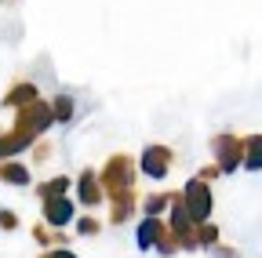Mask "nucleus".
<instances>
[{
    "instance_id": "aec40b11",
    "label": "nucleus",
    "mask_w": 262,
    "mask_h": 258,
    "mask_svg": "<svg viewBox=\"0 0 262 258\" xmlns=\"http://www.w3.org/2000/svg\"><path fill=\"white\" fill-rule=\"evenodd\" d=\"M37 258H77L70 247H48V251H40Z\"/></svg>"
},
{
    "instance_id": "9d476101",
    "label": "nucleus",
    "mask_w": 262,
    "mask_h": 258,
    "mask_svg": "<svg viewBox=\"0 0 262 258\" xmlns=\"http://www.w3.org/2000/svg\"><path fill=\"white\" fill-rule=\"evenodd\" d=\"M164 218H149V215H142V222H139V229H135V244H139V251H153L157 247V240H160V233H164Z\"/></svg>"
},
{
    "instance_id": "1a4fd4ad",
    "label": "nucleus",
    "mask_w": 262,
    "mask_h": 258,
    "mask_svg": "<svg viewBox=\"0 0 262 258\" xmlns=\"http://www.w3.org/2000/svg\"><path fill=\"white\" fill-rule=\"evenodd\" d=\"M33 99H40V91H37V84H29V80H18V84H11L8 91H4V99H0V106L4 109H11V113H18V109H26Z\"/></svg>"
},
{
    "instance_id": "a211bd4d",
    "label": "nucleus",
    "mask_w": 262,
    "mask_h": 258,
    "mask_svg": "<svg viewBox=\"0 0 262 258\" xmlns=\"http://www.w3.org/2000/svg\"><path fill=\"white\" fill-rule=\"evenodd\" d=\"M219 244V229L211 222H201L196 225V247H215Z\"/></svg>"
},
{
    "instance_id": "9b49d317",
    "label": "nucleus",
    "mask_w": 262,
    "mask_h": 258,
    "mask_svg": "<svg viewBox=\"0 0 262 258\" xmlns=\"http://www.w3.org/2000/svg\"><path fill=\"white\" fill-rule=\"evenodd\" d=\"M0 182L4 185H29V168L22 160H0Z\"/></svg>"
},
{
    "instance_id": "0eeeda50",
    "label": "nucleus",
    "mask_w": 262,
    "mask_h": 258,
    "mask_svg": "<svg viewBox=\"0 0 262 258\" xmlns=\"http://www.w3.org/2000/svg\"><path fill=\"white\" fill-rule=\"evenodd\" d=\"M102 200H106V193H102V182H98V171L84 168L77 175V204L80 207H98Z\"/></svg>"
},
{
    "instance_id": "4be33fe9",
    "label": "nucleus",
    "mask_w": 262,
    "mask_h": 258,
    "mask_svg": "<svg viewBox=\"0 0 262 258\" xmlns=\"http://www.w3.org/2000/svg\"><path fill=\"white\" fill-rule=\"evenodd\" d=\"M219 175H222V171H219V164H208V168H201V178H204V182H215Z\"/></svg>"
},
{
    "instance_id": "39448f33",
    "label": "nucleus",
    "mask_w": 262,
    "mask_h": 258,
    "mask_svg": "<svg viewBox=\"0 0 262 258\" xmlns=\"http://www.w3.org/2000/svg\"><path fill=\"white\" fill-rule=\"evenodd\" d=\"M15 120L18 124H26L29 131H37V135H44L48 127L55 124V109H51V99H33L26 109H18L15 113Z\"/></svg>"
},
{
    "instance_id": "f03ea898",
    "label": "nucleus",
    "mask_w": 262,
    "mask_h": 258,
    "mask_svg": "<svg viewBox=\"0 0 262 258\" xmlns=\"http://www.w3.org/2000/svg\"><path fill=\"white\" fill-rule=\"evenodd\" d=\"M182 204H186V211H189V218L201 225V222H211V211H215V193H211V182H204L201 175L196 178H189L186 185H182Z\"/></svg>"
},
{
    "instance_id": "6e6552de",
    "label": "nucleus",
    "mask_w": 262,
    "mask_h": 258,
    "mask_svg": "<svg viewBox=\"0 0 262 258\" xmlns=\"http://www.w3.org/2000/svg\"><path fill=\"white\" fill-rule=\"evenodd\" d=\"M40 207H44V222L55 225V229H66V225L77 218L73 197H51V200H40Z\"/></svg>"
},
{
    "instance_id": "f8f14e48",
    "label": "nucleus",
    "mask_w": 262,
    "mask_h": 258,
    "mask_svg": "<svg viewBox=\"0 0 262 258\" xmlns=\"http://www.w3.org/2000/svg\"><path fill=\"white\" fill-rule=\"evenodd\" d=\"M33 240L44 244V247H70V237H66L62 229H55V225H48V222L33 225Z\"/></svg>"
},
{
    "instance_id": "2eb2a0df",
    "label": "nucleus",
    "mask_w": 262,
    "mask_h": 258,
    "mask_svg": "<svg viewBox=\"0 0 262 258\" xmlns=\"http://www.w3.org/2000/svg\"><path fill=\"white\" fill-rule=\"evenodd\" d=\"M51 109H55V124H73V116H77L73 95H55V99H51Z\"/></svg>"
},
{
    "instance_id": "20e7f679",
    "label": "nucleus",
    "mask_w": 262,
    "mask_h": 258,
    "mask_svg": "<svg viewBox=\"0 0 262 258\" xmlns=\"http://www.w3.org/2000/svg\"><path fill=\"white\" fill-rule=\"evenodd\" d=\"M175 168V149L164 146V142H149L142 153H139V171L153 182H164Z\"/></svg>"
},
{
    "instance_id": "dca6fc26",
    "label": "nucleus",
    "mask_w": 262,
    "mask_h": 258,
    "mask_svg": "<svg viewBox=\"0 0 262 258\" xmlns=\"http://www.w3.org/2000/svg\"><path fill=\"white\" fill-rule=\"evenodd\" d=\"M73 182L66 178V175H55V178H48V182H40L37 185V197L40 200H51V197H66V189H70Z\"/></svg>"
},
{
    "instance_id": "6ab92c4d",
    "label": "nucleus",
    "mask_w": 262,
    "mask_h": 258,
    "mask_svg": "<svg viewBox=\"0 0 262 258\" xmlns=\"http://www.w3.org/2000/svg\"><path fill=\"white\" fill-rule=\"evenodd\" d=\"M0 229H4V233H15L18 229V215L11 207H0Z\"/></svg>"
},
{
    "instance_id": "423d86ee",
    "label": "nucleus",
    "mask_w": 262,
    "mask_h": 258,
    "mask_svg": "<svg viewBox=\"0 0 262 258\" xmlns=\"http://www.w3.org/2000/svg\"><path fill=\"white\" fill-rule=\"evenodd\" d=\"M40 135L37 131H29L26 124H11V131H0V160H11V156H18L22 149H33V142H37Z\"/></svg>"
},
{
    "instance_id": "ddd939ff",
    "label": "nucleus",
    "mask_w": 262,
    "mask_h": 258,
    "mask_svg": "<svg viewBox=\"0 0 262 258\" xmlns=\"http://www.w3.org/2000/svg\"><path fill=\"white\" fill-rule=\"evenodd\" d=\"M171 200H175V193L157 189V193H149V197L142 200V215H149V218H164V211L171 207Z\"/></svg>"
},
{
    "instance_id": "5701e85b",
    "label": "nucleus",
    "mask_w": 262,
    "mask_h": 258,
    "mask_svg": "<svg viewBox=\"0 0 262 258\" xmlns=\"http://www.w3.org/2000/svg\"><path fill=\"white\" fill-rule=\"evenodd\" d=\"M211 251H215V258H237V251H233V247H226V244H215Z\"/></svg>"
},
{
    "instance_id": "4468645a",
    "label": "nucleus",
    "mask_w": 262,
    "mask_h": 258,
    "mask_svg": "<svg viewBox=\"0 0 262 258\" xmlns=\"http://www.w3.org/2000/svg\"><path fill=\"white\" fill-rule=\"evenodd\" d=\"M244 168L248 171H262V131L244 138Z\"/></svg>"
},
{
    "instance_id": "7ed1b4c3",
    "label": "nucleus",
    "mask_w": 262,
    "mask_h": 258,
    "mask_svg": "<svg viewBox=\"0 0 262 258\" xmlns=\"http://www.w3.org/2000/svg\"><path fill=\"white\" fill-rule=\"evenodd\" d=\"M211 153H215V164L222 175H233L244 168V138L233 131H219L211 135Z\"/></svg>"
},
{
    "instance_id": "f257e3e1",
    "label": "nucleus",
    "mask_w": 262,
    "mask_h": 258,
    "mask_svg": "<svg viewBox=\"0 0 262 258\" xmlns=\"http://www.w3.org/2000/svg\"><path fill=\"white\" fill-rule=\"evenodd\" d=\"M135 178H139V164L127 153H113L106 164H102V171H98V182H102L106 200L131 197V193H135Z\"/></svg>"
},
{
    "instance_id": "f3484780",
    "label": "nucleus",
    "mask_w": 262,
    "mask_h": 258,
    "mask_svg": "<svg viewBox=\"0 0 262 258\" xmlns=\"http://www.w3.org/2000/svg\"><path fill=\"white\" fill-rule=\"evenodd\" d=\"M73 225H77V237H98L102 233V218H95V215H80V218H73Z\"/></svg>"
},
{
    "instance_id": "412c9836",
    "label": "nucleus",
    "mask_w": 262,
    "mask_h": 258,
    "mask_svg": "<svg viewBox=\"0 0 262 258\" xmlns=\"http://www.w3.org/2000/svg\"><path fill=\"white\" fill-rule=\"evenodd\" d=\"M33 156H37V160H48V156H51V146L37 138V142H33Z\"/></svg>"
}]
</instances>
